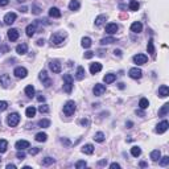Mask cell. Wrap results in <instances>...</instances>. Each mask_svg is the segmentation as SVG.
Segmentation results:
<instances>
[{
	"label": "cell",
	"mask_w": 169,
	"mask_h": 169,
	"mask_svg": "<svg viewBox=\"0 0 169 169\" xmlns=\"http://www.w3.org/2000/svg\"><path fill=\"white\" fill-rule=\"evenodd\" d=\"M66 38V33L65 32H57V33H53L50 36V42L52 45H61L63 42V40Z\"/></svg>",
	"instance_id": "6da1fadb"
},
{
	"label": "cell",
	"mask_w": 169,
	"mask_h": 169,
	"mask_svg": "<svg viewBox=\"0 0 169 169\" xmlns=\"http://www.w3.org/2000/svg\"><path fill=\"white\" fill-rule=\"evenodd\" d=\"M73 90V77L70 74L63 75V91L66 94H70Z\"/></svg>",
	"instance_id": "7a4b0ae2"
},
{
	"label": "cell",
	"mask_w": 169,
	"mask_h": 169,
	"mask_svg": "<svg viewBox=\"0 0 169 169\" xmlns=\"http://www.w3.org/2000/svg\"><path fill=\"white\" fill-rule=\"evenodd\" d=\"M75 103H74V100H67L65 103V106H63V114H65L66 116H72L73 114H74L75 111Z\"/></svg>",
	"instance_id": "3957f363"
},
{
	"label": "cell",
	"mask_w": 169,
	"mask_h": 169,
	"mask_svg": "<svg viewBox=\"0 0 169 169\" xmlns=\"http://www.w3.org/2000/svg\"><path fill=\"white\" fill-rule=\"evenodd\" d=\"M7 123H8V125L10 127H16V125L20 123V115L17 112H12L8 115V118H7Z\"/></svg>",
	"instance_id": "277c9868"
},
{
	"label": "cell",
	"mask_w": 169,
	"mask_h": 169,
	"mask_svg": "<svg viewBox=\"0 0 169 169\" xmlns=\"http://www.w3.org/2000/svg\"><path fill=\"white\" fill-rule=\"evenodd\" d=\"M49 69L53 73L58 74V73H61V70H62V66H61V63L57 60H53V61H50L49 62Z\"/></svg>",
	"instance_id": "5b68a950"
},
{
	"label": "cell",
	"mask_w": 169,
	"mask_h": 169,
	"mask_svg": "<svg viewBox=\"0 0 169 169\" xmlns=\"http://www.w3.org/2000/svg\"><path fill=\"white\" fill-rule=\"evenodd\" d=\"M147 61H148V57L145 56V54H136V56H134V62L138 66H141V65H144V63H147Z\"/></svg>",
	"instance_id": "8992f818"
},
{
	"label": "cell",
	"mask_w": 169,
	"mask_h": 169,
	"mask_svg": "<svg viewBox=\"0 0 169 169\" xmlns=\"http://www.w3.org/2000/svg\"><path fill=\"white\" fill-rule=\"evenodd\" d=\"M93 93H94V95H97V97H100V95H103L104 93H106V86L102 83H97L94 86V89H93Z\"/></svg>",
	"instance_id": "52a82bcc"
},
{
	"label": "cell",
	"mask_w": 169,
	"mask_h": 169,
	"mask_svg": "<svg viewBox=\"0 0 169 169\" xmlns=\"http://www.w3.org/2000/svg\"><path fill=\"white\" fill-rule=\"evenodd\" d=\"M128 75L132 79H140L141 75H143V72H141L139 67H132V69H129Z\"/></svg>",
	"instance_id": "ba28073f"
},
{
	"label": "cell",
	"mask_w": 169,
	"mask_h": 169,
	"mask_svg": "<svg viewBox=\"0 0 169 169\" xmlns=\"http://www.w3.org/2000/svg\"><path fill=\"white\" fill-rule=\"evenodd\" d=\"M13 74L16 75V78H25L27 77V74H28V70L25 69V67H22V66H19V67H16L15 72H13Z\"/></svg>",
	"instance_id": "9c48e42d"
},
{
	"label": "cell",
	"mask_w": 169,
	"mask_h": 169,
	"mask_svg": "<svg viewBox=\"0 0 169 169\" xmlns=\"http://www.w3.org/2000/svg\"><path fill=\"white\" fill-rule=\"evenodd\" d=\"M15 147L17 151H24V149L31 147V144H29V141H27V140H19V141H16Z\"/></svg>",
	"instance_id": "30bf717a"
},
{
	"label": "cell",
	"mask_w": 169,
	"mask_h": 169,
	"mask_svg": "<svg viewBox=\"0 0 169 169\" xmlns=\"http://www.w3.org/2000/svg\"><path fill=\"white\" fill-rule=\"evenodd\" d=\"M169 127V123L166 122V120H163L161 123H159V124L156 125V132L157 134H164V132L168 129Z\"/></svg>",
	"instance_id": "8fae6325"
},
{
	"label": "cell",
	"mask_w": 169,
	"mask_h": 169,
	"mask_svg": "<svg viewBox=\"0 0 169 169\" xmlns=\"http://www.w3.org/2000/svg\"><path fill=\"white\" fill-rule=\"evenodd\" d=\"M11 77L8 74H3L0 75V84H1V87H8L11 84Z\"/></svg>",
	"instance_id": "7c38bea8"
},
{
	"label": "cell",
	"mask_w": 169,
	"mask_h": 169,
	"mask_svg": "<svg viewBox=\"0 0 169 169\" xmlns=\"http://www.w3.org/2000/svg\"><path fill=\"white\" fill-rule=\"evenodd\" d=\"M16 17H17V16H16V13H13V12L7 13V15L4 16V22H5L7 25H11L16 21Z\"/></svg>",
	"instance_id": "4fadbf2b"
},
{
	"label": "cell",
	"mask_w": 169,
	"mask_h": 169,
	"mask_svg": "<svg viewBox=\"0 0 169 169\" xmlns=\"http://www.w3.org/2000/svg\"><path fill=\"white\" fill-rule=\"evenodd\" d=\"M118 29H119V27H118V24H115V22H110V24L106 25V32L108 33V35H114V33H116Z\"/></svg>",
	"instance_id": "5bb4252c"
},
{
	"label": "cell",
	"mask_w": 169,
	"mask_h": 169,
	"mask_svg": "<svg viewBox=\"0 0 169 169\" xmlns=\"http://www.w3.org/2000/svg\"><path fill=\"white\" fill-rule=\"evenodd\" d=\"M19 36H20V33H19V31L17 29H10L8 31V40L10 41H17L19 40Z\"/></svg>",
	"instance_id": "9a60e30c"
},
{
	"label": "cell",
	"mask_w": 169,
	"mask_h": 169,
	"mask_svg": "<svg viewBox=\"0 0 169 169\" xmlns=\"http://www.w3.org/2000/svg\"><path fill=\"white\" fill-rule=\"evenodd\" d=\"M40 79L44 82L45 87H49L50 84H52V79L48 78V74H46V72H45V70H42V72L40 73Z\"/></svg>",
	"instance_id": "2e32d148"
},
{
	"label": "cell",
	"mask_w": 169,
	"mask_h": 169,
	"mask_svg": "<svg viewBox=\"0 0 169 169\" xmlns=\"http://www.w3.org/2000/svg\"><path fill=\"white\" fill-rule=\"evenodd\" d=\"M36 28H37V21L33 22V24H29L28 27H27V29H25L27 36H28V37H32V36L36 33Z\"/></svg>",
	"instance_id": "e0dca14e"
},
{
	"label": "cell",
	"mask_w": 169,
	"mask_h": 169,
	"mask_svg": "<svg viewBox=\"0 0 169 169\" xmlns=\"http://www.w3.org/2000/svg\"><path fill=\"white\" fill-rule=\"evenodd\" d=\"M169 95V87L166 84H163L159 87V97L160 98H166Z\"/></svg>",
	"instance_id": "ac0fdd59"
},
{
	"label": "cell",
	"mask_w": 169,
	"mask_h": 169,
	"mask_svg": "<svg viewBox=\"0 0 169 169\" xmlns=\"http://www.w3.org/2000/svg\"><path fill=\"white\" fill-rule=\"evenodd\" d=\"M100 70H102V63L99 62H94L90 65V73L91 74H97V73H99Z\"/></svg>",
	"instance_id": "d6986e66"
},
{
	"label": "cell",
	"mask_w": 169,
	"mask_h": 169,
	"mask_svg": "<svg viewBox=\"0 0 169 169\" xmlns=\"http://www.w3.org/2000/svg\"><path fill=\"white\" fill-rule=\"evenodd\" d=\"M141 31H143V24L140 21H135L131 25V32H134V33H140Z\"/></svg>",
	"instance_id": "ffe728a7"
},
{
	"label": "cell",
	"mask_w": 169,
	"mask_h": 169,
	"mask_svg": "<svg viewBox=\"0 0 169 169\" xmlns=\"http://www.w3.org/2000/svg\"><path fill=\"white\" fill-rule=\"evenodd\" d=\"M49 16L54 17V19H58V17H61V11L58 8H56V7H52L49 10Z\"/></svg>",
	"instance_id": "44dd1931"
},
{
	"label": "cell",
	"mask_w": 169,
	"mask_h": 169,
	"mask_svg": "<svg viewBox=\"0 0 169 169\" xmlns=\"http://www.w3.org/2000/svg\"><path fill=\"white\" fill-rule=\"evenodd\" d=\"M147 49H148V53L151 54V56L153 57H156V50H155V45H153V40L151 38L149 41H148V46H147Z\"/></svg>",
	"instance_id": "7402d4cb"
},
{
	"label": "cell",
	"mask_w": 169,
	"mask_h": 169,
	"mask_svg": "<svg viewBox=\"0 0 169 169\" xmlns=\"http://www.w3.org/2000/svg\"><path fill=\"white\" fill-rule=\"evenodd\" d=\"M82 152L86 155H93L94 153V145L93 144H86L82 147Z\"/></svg>",
	"instance_id": "603a6c76"
},
{
	"label": "cell",
	"mask_w": 169,
	"mask_h": 169,
	"mask_svg": "<svg viewBox=\"0 0 169 169\" xmlns=\"http://www.w3.org/2000/svg\"><path fill=\"white\" fill-rule=\"evenodd\" d=\"M35 94H36V90H35V87H33L32 84H29V86L25 87V95H27V97L33 98L35 97Z\"/></svg>",
	"instance_id": "cb8c5ba5"
},
{
	"label": "cell",
	"mask_w": 169,
	"mask_h": 169,
	"mask_svg": "<svg viewBox=\"0 0 169 169\" xmlns=\"http://www.w3.org/2000/svg\"><path fill=\"white\" fill-rule=\"evenodd\" d=\"M114 42H118V40H116L115 37H104V38H102L100 40V44L102 45H110V44H114Z\"/></svg>",
	"instance_id": "d4e9b609"
},
{
	"label": "cell",
	"mask_w": 169,
	"mask_h": 169,
	"mask_svg": "<svg viewBox=\"0 0 169 169\" xmlns=\"http://www.w3.org/2000/svg\"><path fill=\"white\" fill-rule=\"evenodd\" d=\"M79 7H81L79 0H72V1L69 3V10L70 11H78Z\"/></svg>",
	"instance_id": "484cf974"
},
{
	"label": "cell",
	"mask_w": 169,
	"mask_h": 169,
	"mask_svg": "<svg viewBox=\"0 0 169 169\" xmlns=\"http://www.w3.org/2000/svg\"><path fill=\"white\" fill-rule=\"evenodd\" d=\"M16 52L19 54H25L27 52H28V45L27 44H20L16 46Z\"/></svg>",
	"instance_id": "4316f807"
},
{
	"label": "cell",
	"mask_w": 169,
	"mask_h": 169,
	"mask_svg": "<svg viewBox=\"0 0 169 169\" xmlns=\"http://www.w3.org/2000/svg\"><path fill=\"white\" fill-rule=\"evenodd\" d=\"M75 78L78 79V81H82L84 78V69L82 66H79L78 69H77V73H75Z\"/></svg>",
	"instance_id": "83f0119b"
},
{
	"label": "cell",
	"mask_w": 169,
	"mask_h": 169,
	"mask_svg": "<svg viewBox=\"0 0 169 169\" xmlns=\"http://www.w3.org/2000/svg\"><path fill=\"white\" fill-rule=\"evenodd\" d=\"M106 20H107V15H99L97 19H95V25H97V27H100Z\"/></svg>",
	"instance_id": "f1b7e54d"
},
{
	"label": "cell",
	"mask_w": 169,
	"mask_h": 169,
	"mask_svg": "<svg viewBox=\"0 0 169 169\" xmlns=\"http://www.w3.org/2000/svg\"><path fill=\"white\" fill-rule=\"evenodd\" d=\"M8 148V141L5 139H0V153H4Z\"/></svg>",
	"instance_id": "f546056e"
},
{
	"label": "cell",
	"mask_w": 169,
	"mask_h": 169,
	"mask_svg": "<svg viewBox=\"0 0 169 169\" xmlns=\"http://www.w3.org/2000/svg\"><path fill=\"white\" fill-rule=\"evenodd\" d=\"M48 139V135L45 134V132H38L37 135H36V140L40 141V143H44V141H46Z\"/></svg>",
	"instance_id": "4dcf8cb0"
},
{
	"label": "cell",
	"mask_w": 169,
	"mask_h": 169,
	"mask_svg": "<svg viewBox=\"0 0 169 169\" xmlns=\"http://www.w3.org/2000/svg\"><path fill=\"white\" fill-rule=\"evenodd\" d=\"M104 139H106V136H104L103 132H97V134L94 135V140L98 141V143H103Z\"/></svg>",
	"instance_id": "1f68e13d"
},
{
	"label": "cell",
	"mask_w": 169,
	"mask_h": 169,
	"mask_svg": "<svg viewBox=\"0 0 169 169\" xmlns=\"http://www.w3.org/2000/svg\"><path fill=\"white\" fill-rule=\"evenodd\" d=\"M160 157H161V153H160L159 149H155L151 152V159H152V161H157V160H160Z\"/></svg>",
	"instance_id": "d6a6232c"
},
{
	"label": "cell",
	"mask_w": 169,
	"mask_h": 169,
	"mask_svg": "<svg viewBox=\"0 0 169 169\" xmlns=\"http://www.w3.org/2000/svg\"><path fill=\"white\" fill-rule=\"evenodd\" d=\"M169 111V103H165L161 108L159 110V116H165Z\"/></svg>",
	"instance_id": "836d02e7"
},
{
	"label": "cell",
	"mask_w": 169,
	"mask_h": 169,
	"mask_svg": "<svg viewBox=\"0 0 169 169\" xmlns=\"http://www.w3.org/2000/svg\"><path fill=\"white\" fill-rule=\"evenodd\" d=\"M25 115L28 116V118H33V116L36 115V108L33 106H29L28 108H27V111H25Z\"/></svg>",
	"instance_id": "e575fe53"
},
{
	"label": "cell",
	"mask_w": 169,
	"mask_h": 169,
	"mask_svg": "<svg viewBox=\"0 0 169 169\" xmlns=\"http://www.w3.org/2000/svg\"><path fill=\"white\" fill-rule=\"evenodd\" d=\"M115 79H116V75L115 74H106V75H104V78H103V81L106 82V83H112Z\"/></svg>",
	"instance_id": "d590c367"
},
{
	"label": "cell",
	"mask_w": 169,
	"mask_h": 169,
	"mask_svg": "<svg viewBox=\"0 0 169 169\" xmlns=\"http://www.w3.org/2000/svg\"><path fill=\"white\" fill-rule=\"evenodd\" d=\"M37 124L41 128H48V127H50V120L49 119H41Z\"/></svg>",
	"instance_id": "8d00e7d4"
},
{
	"label": "cell",
	"mask_w": 169,
	"mask_h": 169,
	"mask_svg": "<svg viewBox=\"0 0 169 169\" xmlns=\"http://www.w3.org/2000/svg\"><path fill=\"white\" fill-rule=\"evenodd\" d=\"M139 106H140L141 110H145V108H148V106H149V102H148V99H145V98H141L140 102H139Z\"/></svg>",
	"instance_id": "74e56055"
},
{
	"label": "cell",
	"mask_w": 169,
	"mask_h": 169,
	"mask_svg": "<svg viewBox=\"0 0 169 169\" xmlns=\"http://www.w3.org/2000/svg\"><path fill=\"white\" fill-rule=\"evenodd\" d=\"M139 7H140V4L138 3V0H131L129 1V10L131 11H138Z\"/></svg>",
	"instance_id": "f35d334b"
},
{
	"label": "cell",
	"mask_w": 169,
	"mask_h": 169,
	"mask_svg": "<svg viewBox=\"0 0 169 169\" xmlns=\"http://www.w3.org/2000/svg\"><path fill=\"white\" fill-rule=\"evenodd\" d=\"M82 46L86 48V49L90 48L91 46V38L90 37H83L82 38Z\"/></svg>",
	"instance_id": "ab89813d"
},
{
	"label": "cell",
	"mask_w": 169,
	"mask_h": 169,
	"mask_svg": "<svg viewBox=\"0 0 169 169\" xmlns=\"http://www.w3.org/2000/svg\"><path fill=\"white\" fill-rule=\"evenodd\" d=\"M131 153H132V156L134 157H138V156H140L141 155V149L139 147H132L131 148Z\"/></svg>",
	"instance_id": "60d3db41"
},
{
	"label": "cell",
	"mask_w": 169,
	"mask_h": 169,
	"mask_svg": "<svg viewBox=\"0 0 169 169\" xmlns=\"http://www.w3.org/2000/svg\"><path fill=\"white\" fill-rule=\"evenodd\" d=\"M50 164H54V159H53V157H45V159L42 160V165L48 166V165H50Z\"/></svg>",
	"instance_id": "b9f144b4"
},
{
	"label": "cell",
	"mask_w": 169,
	"mask_h": 169,
	"mask_svg": "<svg viewBox=\"0 0 169 169\" xmlns=\"http://www.w3.org/2000/svg\"><path fill=\"white\" fill-rule=\"evenodd\" d=\"M160 165L161 166H166L169 164V157L168 156H164V157H160Z\"/></svg>",
	"instance_id": "7bdbcfd3"
},
{
	"label": "cell",
	"mask_w": 169,
	"mask_h": 169,
	"mask_svg": "<svg viewBox=\"0 0 169 169\" xmlns=\"http://www.w3.org/2000/svg\"><path fill=\"white\" fill-rule=\"evenodd\" d=\"M32 12L35 13V15H40V13H41V8L38 5H36V4H33V5H32Z\"/></svg>",
	"instance_id": "ee69618b"
},
{
	"label": "cell",
	"mask_w": 169,
	"mask_h": 169,
	"mask_svg": "<svg viewBox=\"0 0 169 169\" xmlns=\"http://www.w3.org/2000/svg\"><path fill=\"white\" fill-rule=\"evenodd\" d=\"M38 111H40L41 114L44 112V114H46V112H49V107L48 106H45V104H41L40 107H38Z\"/></svg>",
	"instance_id": "f6af8a7d"
},
{
	"label": "cell",
	"mask_w": 169,
	"mask_h": 169,
	"mask_svg": "<svg viewBox=\"0 0 169 169\" xmlns=\"http://www.w3.org/2000/svg\"><path fill=\"white\" fill-rule=\"evenodd\" d=\"M87 165V164H86V161H77V164H75V168L77 169H81V168H84V166Z\"/></svg>",
	"instance_id": "bcb514c9"
},
{
	"label": "cell",
	"mask_w": 169,
	"mask_h": 169,
	"mask_svg": "<svg viewBox=\"0 0 169 169\" xmlns=\"http://www.w3.org/2000/svg\"><path fill=\"white\" fill-rule=\"evenodd\" d=\"M7 108H8V103L5 100H0V111H4Z\"/></svg>",
	"instance_id": "7dc6e473"
},
{
	"label": "cell",
	"mask_w": 169,
	"mask_h": 169,
	"mask_svg": "<svg viewBox=\"0 0 169 169\" xmlns=\"http://www.w3.org/2000/svg\"><path fill=\"white\" fill-rule=\"evenodd\" d=\"M40 148H37V147H36V148H31V149H29V155H32V156H35V155H37L38 153V152H40Z\"/></svg>",
	"instance_id": "c3c4849f"
},
{
	"label": "cell",
	"mask_w": 169,
	"mask_h": 169,
	"mask_svg": "<svg viewBox=\"0 0 169 169\" xmlns=\"http://www.w3.org/2000/svg\"><path fill=\"white\" fill-rule=\"evenodd\" d=\"M16 157H17L19 160H24L25 159V153L22 152V151H19V152L16 153Z\"/></svg>",
	"instance_id": "681fc988"
},
{
	"label": "cell",
	"mask_w": 169,
	"mask_h": 169,
	"mask_svg": "<svg viewBox=\"0 0 169 169\" xmlns=\"http://www.w3.org/2000/svg\"><path fill=\"white\" fill-rule=\"evenodd\" d=\"M93 57H94V52H90V50H89V52L84 53V58H87V60H90V58H93Z\"/></svg>",
	"instance_id": "f907efd6"
},
{
	"label": "cell",
	"mask_w": 169,
	"mask_h": 169,
	"mask_svg": "<svg viewBox=\"0 0 169 169\" xmlns=\"http://www.w3.org/2000/svg\"><path fill=\"white\" fill-rule=\"evenodd\" d=\"M8 3H10V0H0V7L8 5Z\"/></svg>",
	"instance_id": "816d5d0a"
},
{
	"label": "cell",
	"mask_w": 169,
	"mask_h": 169,
	"mask_svg": "<svg viewBox=\"0 0 169 169\" xmlns=\"http://www.w3.org/2000/svg\"><path fill=\"white\" fill-rule=\"evenodd\" d=\"M81 124L84 125V127H87V125L90 124V122H89V119H82V120H81Z\"/></svg>",
	"instance_id": "f5cc1de1"
},
{
	"label": "cell",
	"mask_w": 169,
	"mask_h": 169,
	"mask_svg": "<svg viewBox=\"0 0 169 169\" xmlns=\"http://www.w3.org/2000/svg\"><path fill=\"white\" fill-rule=\"evenodd\" d=\"M110 168H111V169H119V168H120V165H119L118 163H112L111 165H110Z\"/></svg>",
	"instance_id": "db71d44e"
},
{
	"label": "cell",
	"mask_w": 169,
	"mask_h": 169,
	"mask_svg": "<svg viewBox=\"0 0 169 169\" xmlns=\"http://www.w3.org/2000/svg\"><path fill=\"white\" fill-rule=\"evenodd\" d=\"M44 44H45V40H44V38H40V40H37V45H38V46H42Z\"/></svg>",
	"instance_id": "11a10c76"
},
{
	"label": "cell",
	"mask_w": 169,
	"mask_h": 169,
	"mask_svg": "<svg viewBox=\"0 0 169 169\" xmlns=\"http://www.w3.org/2000/svg\"><path fill=\"white\" fill-rule=\"evenodd\" d=\"M107 164V159H104V160H100L99 163H98V165L99 166H103V165H106Z\"/></svg>",
	"instance_id": "9f6ffc18"
},
{
	"label": "cell",
	"mask_w": 169,
	"mask_h": 169,
	"mask_svg": "<svg viewBox=\"0 0 169 169\" xmlns=\"http://www.w3.org/2000/svg\"><path fill=\"white\" fill-rule=\"evenodd\" d=\"M114 53H115V56H118V57H122V50H119V49L116 50V49H115V52H114Z\"/></svg>",
	"instance_id": "6f0895ef"
},
{
	"label": "cell",
	"mask_w": 169,
	"mask_h": 169,
	"mask_svg": "<svg viewBox=\"0 0 169 169\" xmlns=\"http://www.w3.org/2000/svg\"><path fill=\"white\" fill-rule=\"evenodd\" d=\"M37 100L41 103V102H44V100H45V97H42V95H38V97H37Z\"/></svg>",
	"instance_id": "680465c9"
},
{
	"label": "cell",
	"mask_w": 169,
	"mask_h": 169,
	"mask_svg": "<svg viewBox=\"0 0 169 169\" xmlns=\"http://www.w3.org/2000/svg\"><path fill=\"white\" fill-rule=\"evenodd\" d=\"M16 168V165H13V164H8L7 165V169H15Z\"/></svg>",
	"instance_id": "91938a15"
},
{
	"label": "cell",
	"mask_w": 169,
	"mask_h": 169,
	"mask_svg": "<svg viewBox=\"0 0 169 169\" xmlns=\"http://www.w3.org/2000/svg\"><path fill=\"white\" fill-rule=\"evenodd\" d=\"M136 114H139L140 116H144V112H143V111H136Z\"/></svg>",
	"instance_id": "94428289"
},
{
	"label": "cell",
	"mask_w": 169,
	"mask_h": 169,
	"mask_svg": "<svg viewBox=\"0 0 169 169\" xmlns=\"http://www.w3.org/2000/svg\"><path fill=\"white\" fill-rule=\"evenodd\" d=\"M119 89H124V83H119Z\"/></svg>",
	"instance_id": "6125c7cd"
},
{
	"label": "cell",
	"mask_w": 169,
	"mask_h": 169,
	"mask_svg": "<svg viewBox=\"0 0 169 169\" xmlns=\"http://www.w3.org/2000/svg\"><path fill=\"white\" fill-rule=\"evenodd\" d=\"M140 166H143V168H144V166H147V163H140Z\"/></svg>",
	"instance_id": "be15d7a7"
},
{
	"label": "cell",
	"mask_w": 169,
	"mask_h": 169,
	"mask_svg": "<svg viewBox=\"0 0 169 169\" xmlns=\"http://www.w3.org/2000/svg\"><path fill=\"white\" fill-rule=\"evenodd\" d=\"M19 1H20V3H24V1H25V0H19Z\"/></svg>",
	"instance_id": "e7e4bbea"
},
{
	"label": "cell",
	"mask_w": 169,
	"mask_h": 169,
	"mask_svg": "<svg viewBox=\"0 0 169 169\" xmlns=\"http://www.w3.org/2000/svg\"><path fill=\"white\" fill-rule=\"evenodd\" d=\"M0 160H1V159H0Z\"/></svg>",
	"instance_id": "03108f58"
}]
</instances>
